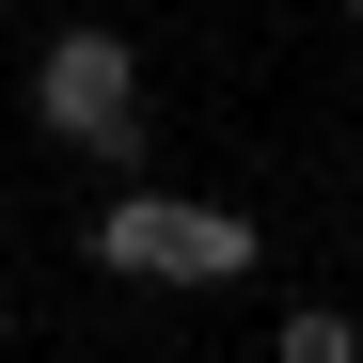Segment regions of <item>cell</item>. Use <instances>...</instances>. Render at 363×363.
<instances>
[{
    "instance_id": "obj_1",
    "label": "cell",
    "mask_w": 363,
    "mask_h": 363,
    "mask_svg": "<svg viewBox=\"0 0 363 363\" xmlns=\"http://www.w3.org/2000/svg\"><path fill=\"white\" fill-rule=\"evenodd\" d=\"M32 127L64 143V158H95V174H143L158 158V111H143V48L111 32V16H64L32 48Z\"/></svg>"
},
{
    "instance_id": "obj_2",
    "label": "cell",
    "mask_w": 363,
    "mask_h": 363,
    "mask_svg": "<svg viewBox=\"0 0 363 363\" xmlns=\"http://www.w3.org/2000/svg\"><path fill=\"white\" fill-rule=\"evenodd\" d=\"M79 253H95L111 284H237V269L269 253V221H237V206H190V190H143V174H127V190L79 221Z\"/></svg>"
},
{
    "instance_id": "obj_3",
    "label": "cell",
    "mask_w": 363,
    "mask_h": 363,
    "mask_svg": "<svg viewBox=\"0 0 363 363\" xmlns=\"http://www.w3.org/2000/svg\"><path fill=\"white\" fill-rule=\"evenodd\" d=\"M269 363H363V316H347V300H284V316H269Z\"/></svg>"
},
{
    "instance_id": "obj_4",
    "label": "cell",
    "mask_w": 363,
    "mask_h": 363,
    "mask_svg": "<svg viewBox=\"0 0 363 363\" xmlns=\"http://www.w3.org/2000/svg\"><path fill=\"white\" fill-rule=\"evenodd\" d=\"M0 347H16V284H0Z\"/></svg>"
},
{
    "instance_id": "obj_5",
    "label": "cell",
    "mask_w": 363,
    "mask_h": 363,
    "mask_svg": "<svg viewBox=\"0 0 363 363\" xmlns=\"http://www.w3.org/2000/svg\"><path fill=\"white\" fill-rule=\"evenodd\" d=\"M332 16H347V32H363V0H332Z\"/></svg>"
},
{
    "instance_id": "obj_6",
    "label": "cell",
    "mask_w": 363,
    "mask_h": 363,
    "mask_svg": "<svg viewBox=\"0 0 363 363\" xmlns=\"http://www.w3.org/2000/svg\"><path fill=\"white\" fill-rule=\"evenodd\" d=\"M347 269H363V237H347Z\"/></svg>"
}]
</instances>
